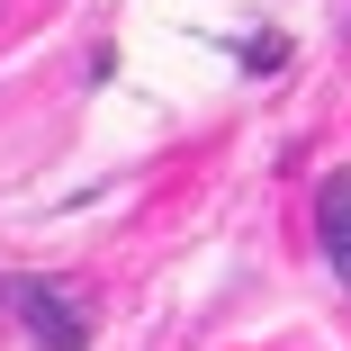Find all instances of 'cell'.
Masks as SVG:
<instances>
[{"mask_svg": "<svg viewBox=\"0 0 351 351\" xmlns=\"http://www.w3.org/2000/svg\"><path fill=\"white\" fill-rule=\"evenodd\" d=\"M315 226H324V252H333V270L351 279V171H333V180H324V198H315Z\"/></svg>", "mask_w": 351, "mask_h": 351, "instance_id": "cell-2", "label": "cell"}, {"mask_svg": "<svg viewBox=\"0 0 351 351\" xmlns=\"http://www.w3.org/2000/svg\"><path fill=\"white\" fill-rule=\"evenodd\" d=\"M19 324L36 333V351H82L90 342V315L63 279H19Z\"/></svg>", "mask_w": 351, "mask_h": 351, "instance_id": "cell-1", "label": "cell"}]
</instances>
